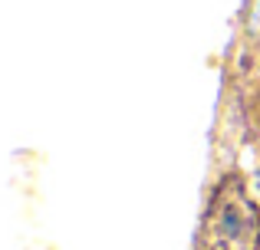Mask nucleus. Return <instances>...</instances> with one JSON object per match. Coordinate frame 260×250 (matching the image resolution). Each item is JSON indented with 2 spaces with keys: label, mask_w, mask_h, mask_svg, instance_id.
Here are the masks:
<instances>
[{
  "label": "nucleus",
  "mask_w": 260,
  "mask_h": 250,
  "mask_svg": "<svg viewBox=\"0 0 260 250\" xmlns=\"http://www.w3.org/2000/svg\"><path fill=\"white\" fill-rule=\"evenodd\" d=\"M198 250H260V211L244 174L217 181L198 227Z\"/></svg>",
  "instance_id": "obj_1"
},
{
  "label": "nucleus",
  "mask_w": 260,
  "mask_h": 250,
  "mask_svg": "<svg viewBox=\"0 0 260 250\" xmlns=\"http://www.w3.org/2000/svg\"><path fill=\"white\" fill-rule=\"evenodd\" d=\"M254 181H257V191H260V165H257V178Z\"/></svg>",
  "instance_id": "obj_2"
}]
</instances>
